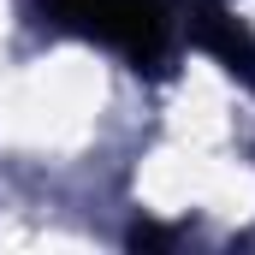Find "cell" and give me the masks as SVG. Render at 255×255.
<instances>
[{
  "mask_svg": "<svg viewBox=\"0 0 255 255\" xmlns=\"http://www.w3.org/2000/svg\"><path fill=\"white\" fill-rule=\"evenodd\" d=\"M42 18L54 30H71V36L119 48L136 71H160L166 65L172 24H166L160 0H42Z\"/></svg>",
  "mask_w": 255,
  "mask_h": 255,
  "instance_id": "1",
  "label": "cell"
},
{
  "mask_svg": "<svg viewBox=\"0 0 255 255\" xmlns=\"http://www.w3.org/2000/svg\"><path fill=\"white\" fill-rule=\"evenodd\" d=\"M190 30H196V42L226 65L232 77H244V83L255 89V42H250V30H244L220 0H190Z\"/></svg>",
  "mask_w": 255,
  "mask_h": 255,
  "instance_id": "2",
  "label": "cell"
},
{
  "mask_svg": "<svg viewBox=\"0 0 255 255\" xmlns=\"http://www.w3.org/2000/svg\"><path fill=\"white\" fill-rule=\"evenodd\" d=\"M160 244H172V232H160V226H136L130 232V250H160Z\"/></svg>",
  "mask_w": 255,
  "mask_h": 255,
  "instance_id": "3",
  "label": "cell"
}]
</instances>
